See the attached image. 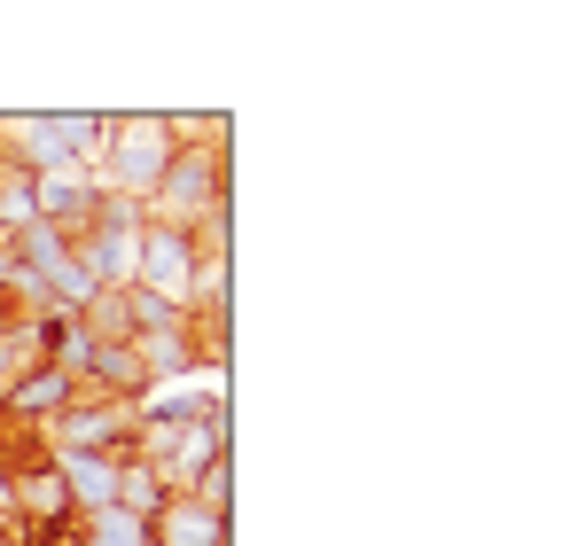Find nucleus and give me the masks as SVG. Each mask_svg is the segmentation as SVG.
I'll return each mask as SVG.
<instances>
[{"label":"nucleus","mask_w":578,"mask_h":546,"mask_svg":"<svg viewBox=\"0 0 578 546\" xmlns=\"http://www.w3.org/2000/svg\"><path fill=\"white\" fill-rule=\"evenodd\" d=\"M156 282L181 290V242H156Z\"/></svg>","instance_id":"f257e3e1"}]
</instances>
